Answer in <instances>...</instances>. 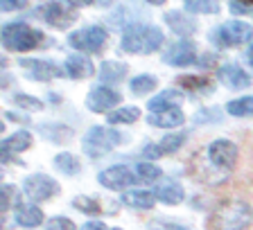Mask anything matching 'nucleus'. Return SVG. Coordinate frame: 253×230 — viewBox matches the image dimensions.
I'll list each match as a JSON object with an SVG mask.
<instances>
[{
	"label": "nucleus",
	"mask_w": 253,
	"mask_h": 230,
	"mask_svg": "<svg viewBox=\"0 0 253 230\" xmlns=\"http://www.w3.org/2000/svg\"><path fill=\"white\" fill-rule=\"evenodd\" d=\"M109 41V32L102 25H88L68 34V45L77 52H100Z\"/></svg>",
	"instance_id": "nucleus-6"
},
{
	"label": "nucleus",
	"mask_w": 253,
	"mask_h": 230,
	"mask_svg": "<svg viewBox=\"0 0 253 230\" xmlns=\"http://www.w3.org/2000/svg\"><path fill=\"white\" fill-rule=\"evenodd\" d=\"M165 43V34L161 27L149 23H136L131 27H125L120 38V47L126 54H152L158 52Z\"/></svg>",
	"instance_id": "nucleus-1"
},
{
	"label": "nucleus",
	"mask_w": 253,
	"mask_h": 230,
	"mask_svg": "<svg viewBox=\"0 0 253 230\" xmlns=\"http://www.w3.org/2000/svg\"><path fill=\"white\" fill-rule=\"evenodd\" d=\"M45 230H77V226L70 219H66V217H54V219H50L45 224Z\"/></svg>",
	"instance_id": "nucleus-38"
},
{
	"label": "nucleus",
	"mask_w": 253,
	"mask_h": 230,
	"mask_svg": "<svg viewBox=\"0 0 253 230\" xmlns=\"http://www.w3.org/2000/svg\"><path fill=\"white\" fill-rule=\"evenodd\" d=\"M181 102H183V93L179 88H165L147 102V109L149 113H161V111L179 109Z\"/></svg>",
	"instance_id": "nucleus-19"
},
{
	"label": "nucleus",
	"mask_w": 253,
	"mask_h": 230,
	"mask_svg": "<svg viewBox=\"0 0 253 230\" xmlns=\"http://www.w3.org/2000/svg\"><path fill=\"white\" fill-rule=\"evenodd\" d=\"M30 0H0V7L2 11H18V9H25Z\"/></svg>",
	"instance_id": "nucleus-39"
},
{
	"label": "nucleus",
	"mask_w": 253,
	"mask_h": 230,
	"mask_svg": "<svg viewBox=\"0 0 253 230\" xmlns=\"http://www.w3.org/2000/svg\"><path fill=\"white\" fill-rule=\"evenodd\" d=\"M253 221V210L240 199H228L215 208L211 215L212 230H247Z\"/></svg>",
	"instance_id": "nucleus-2"
},
{
	"label": "nucleus",
	"mask_w": 253,
	"mask_h": 230,
	"mask_svg": "<svg viewBox=\"0 0 253 230\" xmlns=\"http://www.w3.org/2000/svg\"><path fill=\"white\" fill-rule=\"evenodd\" d=\"M136 181H138L136 172H131L129 167H122V165L102 169V172L97 174V183L106 190H113V192H126Z\"/></svg>",
	"instance_id": "nucleus-11"
},
{
	"label": "nucleus",
	"mask_w": 253,
	"mask_h": 230,
	"mask_svg": "<svg viewBox=\"0 0 253 230\" xmlns=\"http://www.w3.org/2000/svg\"><path fill=\"white\" fill-rule=\"evenodd\" d=\"M183 2H185V5H188V2H192V0H183Z\"/></svg>",
	"instance_id": "nucleus-48"
},
{
	"label": "nucleus",
	"mask_w": 253,
	"mask_h": 230,
	"mask_svg": "<svg viewBox=\"0 0 253 230\" xmlns=\"http://www.w3.org/2000/svg\"><path fill=\"white\" fill-rule=\"evenodd\" d=\"M37 131L47 142H52V145H66L73 138V129L61 124V122H41L37 126Z\"/></svg>",
	"instance_id": "nucleus-22"
},
{
	"label": "nucleus",
	"mask_w": 253,
	"mask_h": 230,
	"mask_svg": "<svg viewBox=\"0 0 253 230\" xmlns=\"http://www.w3.org/2000/svg\"><path fill=\"white\" fill-rule=\"evenodd\" d=\"M37 16L41 21H45L50 27H54V30H68V27L73 25V23H77V18H79L75 7L63 5L59 0H50V2L41 5L37 9Z\"/></svg>",
	"instance_id": "nucleus-7"
},
{
	"label": "nucleus",
	"mask_w": 253,
	"mask_h": 230,
	"mask_svg": "<svg viewBox=\"0 0 253 230\" xmlns=\"http://www.w3.org/2000/svg\"><path fill=\"white\" fill-rule=\"evenodd\" d=\"M32 147V133L30 131H16L9 138L2 140V160L9 162V156H16L21 152H27Z\"/></svg>",
	"instance_id": "nucleus-20"
},
{
	"label": "nucleus",
	"mask_w": 253,
	"mask_h": 230,
	"mask_svg": "<svg viewBox=\"0 0 253 230\" xmlns=\"http://www.w3.org/2000/svg\"><path fill=\"white\" fill-rule=\"evenodd\" d=\"M242 2H249V5H253V0H242Z\"/></svg>",
	"instance_id": "nucleus-47"
},
{
	"label": "nucleus",
	"mask_w": 253,
	"mask_h": 230,
	"mask_svg": "<svg viewBox=\"0 0 253 230\" xmlns=\"http://www.w3.org/2000/svg\"><path fill=\"white\" fill-rule=\"evenodd\" d=\"M163 21H165V25H168L179 38H190L192 34H197V30H199V23H197V18H195V16H190L188 11L169 9V11H165Z\"/></svg>",
	"instance_id": "nucleus-14"
},
{
	"label": "nucleus",
	"mask_w": 253,
	"mask_h": 230,
	"mask_svg": "<svg viewBox=\"0 0 253 230\" xmlns=\"http://www.w3.org/2000/svg\"><path fill=\"white\" fill-rule=\"evenodd\" d=\"M18 201H21V190L9 183L2 185V190H0V212L7 215L11 208L16 210L18 208Z\"/></svg>",
	"instance_id": "nucleus-28"
},
{
	"label": "nucleus",
	"mask_w": 253,
	"mask_h": 230,
	"mask_svg": "<svg viewBox=\"0 0 253 230\" xmlns=\"http://www.w3.org/2000/svg\"><path fill=\"white\" fill-rule=\"evenodd\" d=\"M63 70H66V77L70 79H88L95 75V66L84 52H75L70 54L66 61H63Z\"/></svg>",
	"instance_id": "nucleus-18"
},
{
	"label": "nucleus",
	"mask_w": 253,
	"mask_h": 230,
	"mask_svg": "<svg viewBox=\"0 0 253 230\" xmlns=\"http://www.w3.org/2000/svg\"><path fill=\"white\" fill-rule=\"evenodd\" d=\"M147 228L149 230H188L185 226L176 224V221H169V219H152Z\"/></svg>",
	"instance_id": "nucleus-37"
},
{
	"label": "nucleus",
	"mask_w": 253,
	"mask_h": 230,
	"mask_svg": "<svg viewBox=\"0 0 253 230\" xmlns=\"http://www.w3.org/2000/svg\"><path fill=\"white\" fill-rule=\"evenodd\" d=\"M154 196H156V201H161V203H165V205H179V203H183L185 192L179 181H174V178H161L156 183V188H154Z\"/></svg>",
	"instance_id": "nucleus-17"
},
{
	"label": "nucleus",
	"mask_w": 253,
	"mask_h": 230,
	"mask_svg": "<svg viewBox=\"0 0 253 230\" xmlns=\"http://www.w3.org/2000/svg\"><path fill=\"white\" fill-rule=\"evenodd\" d=\"M138 117H140V109H136V106H120V109L111 111L106 115V122L109 124H133Z\"/></svg>",
	"instance_id": "nucleus-27"
},
{
	"label": "nucleus",
	"mask_w": 253,
	"mask_h": 230,
	"mask_svg": "<svg viewBox=\"0 0 253 230\" xmlns=\"http://www.w3.org/2000/svg\"><path fill=\"white\" fill-rule=\"evenodd\" d=\"M231 11L233 14H251L253 11V5H249V2H242V0H231Z\"/></svg>",
	"instance_id": "nucleus-40"
},
{
	"label": "nucleus",
	"mask_w": 253,
	"mask_h": 230,
	"mask_svg": "<svg viewBox=\"0 0 253 230\" xmlns=\"http://www.w3.org/2000/svg\"><path fill=\"white\" fill-rule=\"evenodd\" d=\"M14 219L18 226L23 228H37V226L43 224V212L39 205L34 203H27V205H18L14 210Z\"/></svg>",
	"instance_id": "nucleus-25"
},
{
	"label": "nucleus",
	"mask_w": 253,
	"mask_h": 230,
	"mask_svg": "<svg viewBox=\"0 0 253 230\" xmlns=\"http://www.w3.org/2000/svg\"><path fill=\"white\" fill-rule=\"evenodd\" d=\"M208 41L217 47H237L253 41V27L244 21H226L211 30Z\"/></svg>",
	"instance_id": "nucleus-5"
},
{
	"label": "nucleus",
	"mask_w": 253,
	"mask_h": 230,
	"mask_svg": "<svg viewBox=\"0 0 253 230\" xmlns=\"http://www.w3.org/2000/svg\"><path fill=\"white\" fill-rule=\"evenodd\" d=\"M183 122H185V115L181 109H169V111L147 115V124L156 126V129H179Z\"/></svg>",
	"instance_id": "nucleus-21"
},
{
	"label": "nucleus",
	"mask_w": 253,
	"mask_h": 230,
	"mask_svg": "<svg viewBox=\"0 0 253 230\" xmlns=\"http://www.w3.org/2000/svg\"><path fill=\"white\" fill-rule=\"evenodd\" d=\"M188 14H217L219 11V0H192L185 5Z\"/></svg>",
	"instance_id": "nucleus-33"
},
{
	"label": "nucleus",
	"mask_w": 253,
	"mask_h": 230,
	"mask_svg": "<svg viewBox=\"0 0 253 230\" xmlns=\"http://www.w3.org/2000/svg\"><path fill=\"white\" fill-rule=\"evenodd\" d=\"M23 190H25V194L32 199V203H43V201L57 196L61 192V185L54 178L45 176V174H32V176L25 178Z\"/></svg>",
	"instance_id": "nucleus-9"
},
{
	"label": "nucleus",
	"mask_w": 253,
	"mask_h": 230,
	"mask_svg": "<svg viewBox=\"0 0 253 230\" xmlns=\"http://www.w3.org/2000/svg\"><path fill=\"white\" fill-rule=\"evenodd\" d=\"M120 145H122L120 131H116L113 126L95 124L86 131L84 140H82V152H84L88 158H102Z\"/></svg>",
	"instance_id": "nucleus-4"
},
{
	"label": "nucleus",
	"mask_w": 253,
	"mask_h": 230,
	"mask_svg": "<svg viewBox=\"0 0 253 230\" xmlns=\"http://www.w3.org/2000/svg\"><path fill=\"white\" fill-rule=\"evenodd\" d=\"M197 57H199V54H197V45H195V41H190V38L174 41L163 52V61L168 63V66H174V68H188V66L197 63Z\"/></svg>",
	"instance_id": "nucleus-10"
},
{
	"label": "nucleus",
	"mask_w": 253,
	"mask_h": 230,
	"mask_svg": "<svg viewBox=\"0 0 253 230\" xmlns=\"http://www.w3.org/2000/svg\"><path fill=\"white\" fill-rule=\"evenodd\" d=\"M176 86L190 90V93H199L204 88H211V79L197 77V75H183V77H176Z\"/></svg>",
	"instance_id": "nucleus-32"
},
{
	"label": "nucleus",
	"mask_w": 253,
	"mask_h": 230,
	"mask_svg": "<svg viewBox=\"0 0 253 230\" xmlns=\"http://www.w3.org/2000/svg\"><path fill=\"white\" fill-rule=\"evenodd\" d=\"M14 104L21 106V109H25V111H43V109H45L41 100L32 97V95H25V93L14 95Z\"/></svg>",
	"instance_id": "nucleus-35"
},
{
	"label": "nucleus",
	"mask_w": 253,
	"mask_h": 230,
	"mask_svg": "<svg viewBox=\"0 0 253 230\" xmlns=\"http://www.w3.org/2000/svg\"><path fill=\"white\" fill-rule=\"evenodd\" d=\"M54 167H57V172L66 174V176H77L82 172V162H79V158L75 153L61 152L54 156Z\"/></svg>",
	"instance_id": "nucleus-26"
},
{
	"label": "nucleus",
	"mask_w": 253,
	"mask_h": 230,
	"mask_svg": "<svg viewBox=\"0 0 253 230\" xmlns=\"http://www.w3.org/2000/svg\"><path fill=\"white\" fill-rule=\"evenodd\" d=\"M219 120H221L219 109H201L199 113H195L197 124H208V122H219Z\"/></svg>",
	"instance_id": "nucleus-36"
},
{
	"label": "nucleus",
	"mask_w": 253,
	"mask_h": 230,
	"mask_svg": "<svg viewBox=\"0 0 253 230\" xmlns=\"http://www.w3.org/2000/svg\"><path fill=\"white\" fill-rule=\"evenodd\" d=\"M247 61H249V63H251V68H253V57H247Z\"/></svg>",
	"instance_id": "nucleus-46"
},
{
	"label": "nucleus",
	"mask_w": 253,
	"mask_h": 230,
	"mask_svg": "<svg viewBox=\"0 0 253 230\" xmlns=\"http://www.w3.org/2000/svg\"><path fill=\"white\" fill-rule=\"evenodd\" d=\"M7 120H16V122H27V117H25V115H21V113H7Z\"/></svg>",
	"instance_id": "nucleus-43"
},
{
	"label": "nucleus",
	"mask_w": 253,
	"mask_h": 230,
	"mask_svg": "<svg viewBox=\"0 0 253 230\" xmlns=\"http://www.w3.org/2000/svg\"><path fill=\"white\" fill-rule=\"evenodd\" d=\"M126 63H120V61H104L100 66V70H97V77H100L102 86H111V84H118V81H122V79L126 77Z\"/></svg>",
	"instance_id": "nucleus-24"
},
{
	"label": "nucleus",
	"mask_w": 253,
	"mask_h": 230,
	"mask_svg": "<svg viewBox=\"0 0 253 230\" xmlns=\"http://www.w3.org/2000/svg\"><path fill=\"white\" fill-rule=\"evenodd\" d=\"M111 230H122V228H111Z\"/></svg>",
	"instance_id": "nucleus-49"
},
{
	"label": "nucleus",
	"mask_w": 253,
	"mask_h": 230,
	"mask_svg": "<svg viewBox=\"0 0 253 230\" xmlns=\"http://www.w3.org/2000/svg\"><path fill=\"white\" fill-rule=\"evenodd\" d=\"M156 86L158 84H156V77H154V75H138V77H133L131 81H129V88H131V93L136 95V97L149 95Z\"/></svg>",
	"instance_id": "nucleus-30"
},
{
	"label": "nucleus",
	"mask_w": 253,
	"mask_h": 230,
	"mask_svg": "<svg viewBox=\"0 0 253 230\" xmlns=\"http://www.w3.org/2000/svg\"><path fill=\"white\" fill-rule=\"evenodd\" d=\"M226 113L233 115V117H249V115H253V95L237 97V100L228 102V104H226Z\"/></svg>",
	"instance_id": "nucleus-29"
},
{
	"label": "nucleus",
	"mask_w": 253,
	"mask_h": 230,
	"mask_svg": "<svg viewBox=\"0 0 253 230\" xmlns=\"http://www.w3.org/2000/svg\"><path fill=\"white\" fill-rule=\"evenodd\" d=\"M122 205L131 210H152L154 203H156V196L149 190H126L120 196Z\"/></svg>",
	"instance_id": "nucleus-23"
},
{
	"label": "nucleus",
	"mask_w": 253,
	"mask_h": 230,
	"mask_svg": "<svg viewBox=\"0 0 253 230\" xmlns=\"http://www.w3.org/2000/svg\"><path fill=\"white\" fill-rule=\"evenodd\" d=\"M73 205L79 210V212H84V215H100V203L93 199V196H75Z\"/></svg>",
	"instance_id": "nucleus-34"
},
{
	"label": "nucleus",
	"mask_w": 253,
	"mask_h": 230,
	"mask_svg": "<svg viewBox=\"0 0 253 230\" xmlns=\"http://www.w3.org/2000/svg\"><path fill=\"white\" fill-rule=\"evenodd\" d=\"M247 57H253V43H251V47L247 50Z\"/></svg>",
	"instance_id": "nucleus-45"
},
{
	"label": "nucleus",
	"mask_w": 253,
	"mask_h": 230,
	"mask_svg": "<svg viewBox=\"0 0 253 230\" xmlns=\"http://www.w3.org/2000/svg\"><path fill=\"white\" fill-rule=\"evenodd\" d=\"M217 79H219L221 86H226L231 90H242L251 86V75L242 66H237V63H224V66H219Z\"/></svg>",
	"instance_id": "nucleus-16"
},
{
	"label": "nucleus",
	"mask_w": 253,
	"mask_h": 230,
	"mask_svg": "<svg viewBox=\"0 0 253 230\" xmlns=\"http://www.w3.org/2000/svg\"><path fill=\"white\" fill-rule=\"evenodd\" d=\"M79 230H106V226L102 224V221H86Z\"/></svg>",
	"instance_id": "nucleus-41"
},
{
	"label": "nucleus",
	"mask_w": 253,
	"mask_h": 230,
	"mask_svg": "<svg viewBox=\"0 0 253 230\" xmlns=\"http://www.w3.org/2000/svg\"><path fill=\"white\" fill-rule=\"evenodd\" d=\"M97 0H66V5H70V7H88V5H95Z\"/></svg>",
	"instance_id": "nucleus-42"
},
{
	"label": "nucleus",
	"mask_w": 253,
	"mask_h": 230,
	"mask_svg": "<svg viewBox=\"0 0 253 230\" xmlns=\"http://www.w3.org/2000/svg\"><path fill=\"white\" fill-rule=\"evenodd\" d=\"M206 156H208V160H211L217 169H221V172H231V169L235 167L240 152H237L235 142L226 140V138H217V140H212L211 145H208Z\"/></svg>",
	"instance_id": "nucleus-8"
},
{
	"label": "nucleus",
	"mask_w": 253,
	"mask_h": 230,
	"mask_svg": "<svg viewBox=\"0 0 253 230\" xmlns=\"http://www.w3.org/2000/svg\"><path fill=\"white\" fill-rule=\"evenodd\" d=\"M0 37H2L5 50H11V52H30V50H34V47H39L43 43V32L23 21L7 23L2 27Z\"/></svg>",
	"instance_id": "nucleus-3"
},
{
	"label": "nucleus",
	"mask_w": 253,
	"mask_h": 230,
	"mask_svg": "<svg viewBox=\"0 0 253 230\" xmlns=\"http://www.w3.org/2000/svg\"><path fill=\"white\" fill-rule=\"evenodd\" d=\"M118 104H120V93L109 88V86L100 84L86 95V109H88L90 113H106L109 115L111 109Z\"/></svg>",
	"instance_id": "nucleus-13"
},
{
	"label": "nucleus",
	"mask_w": 253,
	"mask_h": 230,
	"mask_svg": "<svg viewBox=\"0 0 253 230\" xmlns=\"http://www.w3.org/2000/svg\"><path fill=\"white\" fill-rule=\"evenodd\" d=\"M188 140V133L185 131H179V133H168L165 138H161L158 142H152L142 149V156L147 158V160H154L158 156H168V153H174L179 152L183 142Z\"/></svg>",
	"instance_id": "nucleus-15"
},
{
	"label": "nucleus",
	"mask_w": 253,
	"mask_h": 230,
	"mask_svg": "<svg viewBox=\"0 0 253 230\" xmlns=\"http://www.w3.org/2000/svg\"><path fill=\"white\" fill-rule=\"evenodd\" d=\"M18 66L25 70V77L34 79V81H50V79L66 75V70H61L57 63L47 61V59H21Z\"/></svg>",
	"instance_id": "nucleus-12"
},
{
	"label": "nucleus",
	"mask_w": 253,
	"mask_h": 230,
	"mask_svg": "<svg viewBox=\"0 0 253 230\" xmlns=\"http://www.w3.org/2000/svg\"><path fill=\"white\" fill-rule=\"evenodd\" d=\"M145 2H149V5H165V0H145Z\"/></svg>",
	"instance_id": "nucleus-44"
},
{
	"label": "nucleus",
	"mask_w": 253,
	"mask_h": 230,
	"mask_svg": "<svg viewBox=\"0 0 253 230\" xmlns=\"http://www.w3.org/2000/svg\"><path fill=\"white\" fill-rule=\"evenodd\" d=\"M133 172H136L138 181H145V183H158V181L163 178V172H161V167H156L154 162H145V160L138 162Z\"/></svg>",
	"instance_id": "nucleus-31"
}]
</instances>
